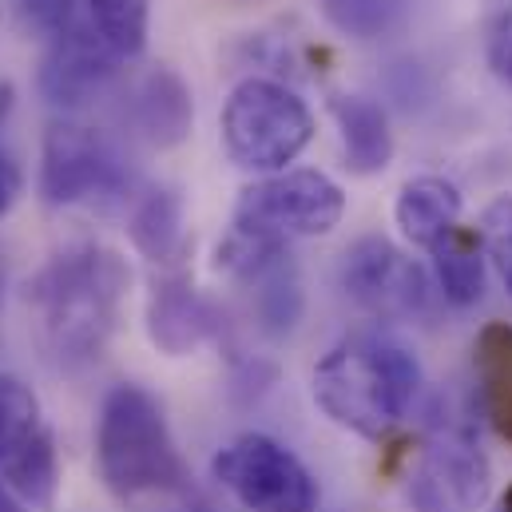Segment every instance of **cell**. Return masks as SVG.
<instances>
[{"instance_id":"44dd1931","label":"cell","mask_w":512,"mask_h":512,"mask_svg":"<svg viewBox=\"0 0 512 512\" xmlns=\"http://www.w3.org/2000/svg\"><path fill=\"white\" fill-rule=\"evenodd\" d=\"M409 0H322L326 20L350 40H382L405 20Z\"/></svg>"},{"instance_id":"4dcf8cb0","label":"cell","mask_w":512,"mask_h":512,"mask_svg":"<svg viewBox=\"0 0 512 512\" xmlns=\"http://www.w3.org/2000/svg\"><path fill=\"white\" fill-rule=\"evenodd\" d=\"M0 298H4V274H0Z\"/></svg>"},{"instance_id":"3957f363","label":"cell","mask_w":512,"mask_h":512,"mask_svg":"<svg viewBox=\"0 0 512 512\" xmlns=\"http://www.w3.org/2000/svg\"><path fill=\"white\" fill-rule=\"evenodd\" d=\"M96 465L104 485L120 501L183 489L187 465L171 437L167 413L151 389L124 382L104 393L96 425Z\"/></svg>"},{"instance_id":"8fae6325","label":"cell","mask_w":512,"mask_h":512,"mask_svg":"<svg viewBox=\"0 0 512 512\" xmlns=\"http://www.w3.org/2000/svg\"><path fill=\"white\" fill-rule=\"evenodd\" d=\"M195 124V104H191V88L187 80L175 72V68H151L143 80H139V92H135V128L139 135L167 151V147H179Z\"/></svg>"},{"instance_id":"e0dca14e","label":"cell","mask_w":512,"mask_h":512,"mask_svg":"<svg viewBox=\"0 0 512 512\" xmlns=\"http://www.w3.org/2000/svg\"><path fill=\"white\" fill-rule=\"evenodd\" d=\"M0 485L24 505V509L48 512L56 505V489H60V457H56V437L44 425L24 449H16L4 465H0Z\"/></svg>"},{"instance_id":"603a6c76","label":"cell","mask_w":512,"mask_h":512,"mask_svg":"<svg viewBox=\"0 0 512 512\" xmlns=\"http://www.w3.org/2000/svg\"><path fill=\"white\" fill-rule=\"evenodd\" d=\"M477 235H481V247H485L489 262L497 266L505 290L512 294V195H501L485 207Z\"/></svg>"},{"instance_id":"cb8c5ba5","label":"cell","mask_w":512,"mask_h":512,"mask_svg":"<svg viewBox=\"0 0 512 512\" xmlns=\"http://www.w3.org/2000/svg\"><path fill=\"white\" fill-rule=\"evenodd\" d=\"M12 4H16L20 24L40 32V36L60 32L76 16V8H80V0H12Z\"/></svg>"},{"instance_id":"5b68a950","label":"cell","mask_w":512,"mask_h":512,"mask_svg":"<svg viewBox=\"0 0 512 512\" xmlns=\"http://www.w3.org/2000/svg\"><path fill=\"white\" fill-rule=\"evenodd\" d=\"M346 215V191L314 167H286L278 175H262L243 187L235 203L239 231H251L274 243L290 239H322Z\"/></svg>"},{"instance_id":"83f0119b","label":"cell","mask_w":512,"mask_h":512,"mask_svg":"<svg viewBox=\"0 0 512 512\" xmlns=\"http://www.w3.org/2000/svg\"><path fill=\"white\" fill-rule=\"evenodd\" d=\"M187 512H223V509H215L211 501H195V505H191V509H187Z\"/></svg>"},{"instance_id":"7a4b0ae2","label":"cell","mask_w":512,"mask_h":512,"mask_svg":"<svg viewBox=\"0 0 512 512\" xmlns=\"http://www.w3.org/2000/svg\"><path fill=\"white\" fill-rule=\"evenodd\" d=\"M128 286V262L96 243L68 247L32 278L28 302L36 306L44 338L64 366L100 362L120 326Z\"/></svg>"},{"instance_id":"9a60e30c","label":"cell","mask_w":512,"mask_h":512,"mask_svg":"<svg viewBox=\"0 0 512 512\" xmlns=\"http://www.w3.org/2000/svg\"><path fill=\"white\" fill-rule=\"evenodd\" d=\"M429 469L445 497H453L461 509H473L489 493V461L473 433L465 425H445L429 445Z\"/></svg>"},{"instance_id":"277c9868","label":"cell","mask_w":512,"mask_h":512,"mask_svg":"<svg viewBox=\"0 0 512 512\" xmlns=\"http://www.w3.org/2000/svg\"><path fill=\"white\" fill-rule=\"evenodd\" d=\"M219 128L235 167L255 175H278L310 147L314 116L290 84L274 76H247L231 88Z\"/></svg>"},{"instance_id":"7402d4cb","label":"cell","mask_w":512,"mask_h":512,"mask_svg":"<svg viewBox=\"0 0 512 512\" xmlns=\"http://www.w3.org/2000/svg\"><path fill=\"white\" fill-rule=\"evenodd\" d=\"M44 413H40V401L28 385L12 374H0V465L24 449L40 429H44Z\"/></svg>"},{"instance_id":"f1b7e54d","label":"cell","mask_w":512,"mask_h":512,"mask_svg":"<svg viewBox=\"0 0 512 512\" xmlns=\"http://www.w3.org/2000/svg\"><path fill=\"white\" fill-rule=\"evenodd\" d=\"M223 4H231V8H255L262 0H223Z\"/></svg>"},{"instance_id":"4316f807","label":"cell","mask_w":512,"mask_h":512,"mask_svg":"<svg viewBox=\"0 0 512 512\" xmlns=\"http://www.w3.org/2000/svg\"><path fill=\"white\" fill-rule=\"evenodd\" d=\"M12 100H16V92H12V84L4 80V84H0V124L8 120V112H12Z\"/></svg>"},{"instance_id":"6da1fadb","label":"cell","mask_w":512,"mask_h":512,"mask_svg":"<svg viewBox=\"0 0 512 512\" xmlns=\"http://www.w3.org/2000/svg\"><path fill=\"white\" fill-rule=\"evenodd\" d=\"M310 393L338 429L385 441L421 393V366L401 338L358 330L314 366Z\"/></svg>"},{"instance_id":"ba28073f","label":"cell","mask_w":512,"mask_h":512,"mask_svg":"<svg viewBox=\"0 0 512 512\" xmlns=\"http://www.w3.org/2000/svg\"><path fill=\"white\" fill-rule=\"evenodd\" d=\"M338 278H342V290L382 322H409L429 306L425 270L382 235L358 239L342 255Z\"/></svg>"},{"instance_id":"ac0fdd59","label":"cell","mask_w":512,"mask_h":512,"mask_svg":"<svg viewBox=\"0 0 512 512\" xmlns=\"http://www.w3.org/2000/svg\"><path fill=\"white\" fill-rule=\"evenodd\" d=\"M437 286L453 306H473L485 294V247L473 227H453L441 243L429 247Z\"/></svg>"},{"instance_id":"9c48e42d","label":"cell","mask_w":512,"mask_h":512,"mask_svg":"<svg viewBox=\"0 0 512 512\" xmlns=\"http://www.w3.org/2000/svg\"><path fill=\"white\" fill-rule=\"evenodd\" d=\"M120 64L124 60L96 36V28L76 8V16L60 32L48 36V48H44V60L36 72V88L52 108L76 112V108H88L112 84Z\"/></svg>"},{"instance_id":"d4e9b609","label":"cell","mask_w":512,"mask_h":512,"mask_svg":"<svg viewBox=\"0 0 512 512\" xmlns=\"http://www.w3.org/2000/svg\"><path fill=\"white\" fill-rule=\"evenodd\" d=\"M485 60H489L493 76L512 88V4L493 16V24L485 32Z\"/></svg>"},{"instance_id":"2e32d148","label":"cell","mask_w":512,"mask_h":512,"mask_svg":"<svg viewBox=\"0 0 512 512\" xmlns=\"http://www.w3.org/2000/svg\"><path fill=\"white\" fill-rule=\"evenodd\" d=\"M473 370L493 433L512 445V322L481 326L473 342Z\"/></svg>"},{"instance_id":"7c38bea8","label":"cell","mask_w":512,"mask_h":512,"mask_svg":"<svg viewBox=\"0 0 512 512\" xmlns=\"http://www.w3.org/2000/svg\"><path fill=\"white\" fill-rule=\"evenodd\" d=\"M393 219L413 247L429 251L461 223V191L441 175H417V179L401 183Z\"/></svg>"},{"instance_id":"ffe728a7","label":"cell","mask_w":512,"mask_h":512,"mask_svg":"<svg viewBox=\"0 0 512 512\" xmlns=\"http://www.w3.org/2000/svg\"><path fill=\"white\" fill-rule=\"evenodd\" d=\"M243 286L255 294V314L262 330H270V334H290L294 330V322L302 318V282H298V270L290 262V251L274 258L270 266H262Z\"/></svg>"},{"instance_id":"4fadbf2b","label":"cell","mask_w":512,"mask_h":512,"mask_svg":"<svg viewBox=\"0 0 512 512\" xmlns=\"http://www.w3.org/2000/svg\"><path fill=\"white\" fill-rule=\"evenodd\" d=\"M330 116L342 135V155L354 175H382L393 163V128L382 104L370 96H334Z\"/></svg>"},{"instance_id":"f546056e","label":"cell","mask_w":512,"mask_h":512,"mask_svg":"<svg viewBox=\"0 0 512 512\" xmlns=\"http://www.w3.org/2000/svg\"><path fill=\"white\" fill-rule=\"evenodd\" d=\"M501 512H512V485L505 489V497H501Z\"/></svg>"},{"instance_id":"8992f818","label":"cell","mask_w":512,"mask_h":512,"mask_svg":"<svg viewBox=\"0 0 512 512\" xmlns=\"http://www.w3.org/2000/svg\"><path fill=\"white\" fill-rule=\"evenodd\" d=\"M131 175L124 155L104 131L56 120L40 147V195L48 207L76 203H120L128 199Z\"/></svg>"},{"instance_id":"484cf974","label":"cell","mask_w":512,"mask_h":512,"mask_svg":"<svg viewBox=\"0 0 512 512\" xmlns=\"http://www.w3.org/2000/svg\"><path fill=\"white\" fill-rule=\"evenodd\" d=\"M20 187H24V179H20V167L0 151V219L12 211V203L20 199Z\"/></svg>"},{"instance_id":"d6986e66","label":"cell","mask_w":512,"mask_h":512,"mask_svg":"<svg viewBox=\"0 0 512 512\" xmlns=\"http://www.w3.org/2000/svg\"><path fill=\"white\" fill-rule=\"evenodd\" d=\"M80 16L96 28V36L128 64L147 48L151 32V0H80Z\"/></svg>"},{"instance_id":"5bb4252c","label":"cell","mask_w":512,"mask_h":512,"mask_svg":"<svg viewBox=\"0 0 512 512\" xmlns=\"http://www.w3.org/2000/svg\"><path fill=\"white\" fill-rule=\"evenodd\" d=\"M128 235L131 247L147 262L171 266L179 262L187 235H183V195L175 187H147L131 199L128 211Z\"/></svg>"},{"instance_id":"30bf717a","label":"cell","mask_w":512,"mask_h":512,"mask_svg":"<svg viewBox=\"0 0 512 512\" xmlns=\"http://www.w3.org/2000/svg\"><path fill=\"white\" fill-rule=\"evenodd\" d=\"M211 330V310L207 302L195 294V282L183 270H171L163 278H155L151 286V302H147V334L151 342L179 358L191 354Z\"/></svg>"},{"instance_id":"52a82bcc","label":"cell","mask_w":512,"mask_h":512,"mask_svg":"<svg viewBox=\"0 0 512 512\" xmlns=\"http://www.w3.org/2000/svg\"><path fill=\"white\" fill-rule=\"evenodd\" d=\"M215 481L251 512H318L314 473L274 437L243 433L211 461Z\"/></svg>"}]
</instances>
